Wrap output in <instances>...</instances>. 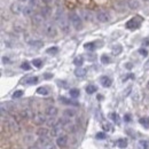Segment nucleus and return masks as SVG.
Returning a JSON list of instances; mask_svg holds the SVG:
<instances>
[{"label":"nucleus","mask_w":149,"mask_h":149,"mask_svg":"<svg viewBox=\"0 0 149 149\" xmlns=\"http://www.w3.org/2000/svg\"><path fill=\"white\" fill-rule=\"evenodd\" d=\"M44 32L47 37L49 38H55L58 36V30L56 26L54 25V23L48 22V23H44Z\"/></svg>","instance_id":"obj_1"},{"label":"nucleus","mask_w":149,"mask_h":149,"mask_svg":"<svg viewBox=\"0 0 149 149\" xmlns=\"http://www.w3.org/2000/svg\"><path fill=\"white\" fill-rule=\"evenodd\" d=\"M69 20H70V23L72 24V26L76 30H80L83 28V21H81L80 15H78L76 13H71L69 15Z\"/></svg>","instance_id":"obj_2"},{"label":"nucleus","mask_w":149,"mask_h":149,"mask_svg":"<svg viewBox=\"0 0 149 149\" xmlns=\"http://www.w3.org/2000/svg\"><path fill=\"white\" fill-rule=\"evenodd\" d=\"M56 23H58L59 28L61 29V31H62L63 33H69V32H70V23L68 22V20H67L64 16L61 17Z\"/></svg>","instance_id":"obj_3"},{"label":"nucleus","mask_w":149,"mask_h":149,"mask_svg":"<svg viewBox=\"0 0 149 149\" xmlns=\"http://www.w3.org/2000/svg\"><path fill=\"white\" fill-rule=\"evenodd\" d=\"M23 9H24V6H23V5H21V2H20V1H17V2H13V3L10 5V12H12L13 14H15V15H20V14H22V13H23Z\"/></svg>","instance_id":"obj_4"},{"label":"nucleus","mask_w":149,"mask_h":149,"mask_svg":"<svg viewBox=\"0 0 149 149\" xmlns=\"http://www.w3.org/2000/svg\"><path fill=\"white\" fill-rule=\"evenodd\" d=\"M96 20L101 23H107L109 20H110V16L107 12H99L96 14Z\"/></svg>","instance_id":"obj_5"},{"label":"nucleus","mask_w":149,"mask_h":149,"mask_svg":"<svg viewBox=\"0 0 149 149\" xmlns=\"http://www.w3.org/2000/svg\"><path fill=\"white\" fill-rule=\"evenodd\" d=\"M139 26H140V20H138V18H131V20L126 23V28L130 29V30L138 29Z\"/></svg>","instance_id":"obj_6"},{"label":"nucleus","mask_w":149,"mask_h":149,"mask_svg":"<svg viewBox=\"0 0 149 149\" xmlns=\"http://www.w3.org/2000/svg\"><path fill=\"white\" fill-rule=\"evenodd\" d=\"M44 21H45V17L43 16L41 13H39V14H33V15H32V23H33V24L40 25V24L44 23Z\"/></svg>","instance_id":"obj_7"},{"label":"nucleus","mask_w":149,"mask_h":149,"mask_svg":"<svg viewBox=\"0 0 149 149\" xmlns=\"http://www.w3.org/2000/svg\"><path fill=\"white\" fill-rule=\"evenodd\" d=\"M45 114L47 116H49V117H55L58 115V108L54 107V106H48L46 108V110H45Z\"/></svg>","instance_id":"obj_8"},{"label":"nucleus","mask_w":149,"mask_h":149,"mask_svg":"<svg viewBox=\"0 0 149 149\" xmlns=\"http://www.w3.org/2000/svg\"><path fill=\"white\" fill-rule=\"evenodd\" d=\"M33 122H35L36 124H38V125H41V124L46 123L47 119H46L45 115H43V114H37L36 116H33Z\"/></svg>","instance_id":"obj_9"},{"label":"nucleus","mask_w":149,"mask_h":149,"mask_svg":"<svg viewBox=\"0 0 149 149\" xmlns=\"http://www.w3.org/2000/svg\"><path fill=\"white\" fill-rule=\"evenodd\" d=\"M100 83H101V85H102L103 87H110L111 84H112V80H111V78L108 77V76H102V77L100 78Z\"/></svg>","instance_id":"obj_10"},{"label":"nucleus","mask_w":149,"mask_h":149,"mask_svg":"<svg viewBox=\"0 0 149 149\" xmlns=\"http://www.w3.org/2000/svg\"><path fill=\"white\" fill-rule=\"evenodd\" d=\"M68 144V137L67 135H60L56 139V145L59 147H66Z\"/></svg>","instance_id":"obj_11"},{"label":"nucleus","mask_w":149,"mask_h":149,"mask_svg":"<svg viewBox=\"0 0 149 149\" xmlns=\"http://www.w3.org/2000/svg\"><path fill=\"white\" fill-rule=\"evenodd\" d=\"M80 17H83L85 21H88V22L93 21V14L88 10H80Z\"/></svg>","instance_id":"obj_12"},{"label":"nucleus","mask_w":149,"mask_h":149,"mask_svg":"<svg viewBox=\"0 0 149 149\" xmlns=\"http://www.w3.org/2000/svg\"><path fill=\"white\" fill-rule=\"evenodd\" d=\"M23 16L25 17H29V16H32L33 15V7L28 5V6H24V9H23V13H22Z\"/></svg>","instance_id":"obj_13"},{"label":"nucleus","mask_w":149,"mask_h":149,"mask_svg":"<svg viewBox=\"0 0 149 149\" xmlns=\"http://www.w3.org/2000/svg\"><path fill=\"white\" fill-rule=\"evenodd\" d=\"M38 83V77H26L24 80H23V84L25 85H35Z\"/></svg>","instance_id":"obj_14"},{"label":"nucleus","mask_w":149,"mask_h":149,"mask_svg":"<svg viewBox=\"0 0 149 149\" xmlns=\"http://www.w3.org/2000/svg\"><path fill=\"white\" fill-rule=\"evenodd\" d=\"M109 118H110L114 123H116L117 125L121 124V117H119V115H118L117 112H110V114H109Z\"/></svg>","instance_id":"obj_15"},{"label":"nucleus","mask_w":149,"mask_h":149,"mask_svg":"<svg viewBox=\"0 0 149 149\" xmlns=\"http://www.w3.org/2000/svg\"><path fill=\"white\" fill-rule=\"evenodd\" d=\"M115 145H116L118 148H126V147H127V140L124 139V138H121V139H118V140L115 142Z\"/></svg>","instance_id":"obj_16"},{"label":"nucleus","mask_w":149,"mask_h":149,"mask_svg":"<svg viewBox=\"0 0 149 149\" xmlns=\"http://www.w3.org/2000/svg\"><path fill=\"white\" fill-rule=\"evenodd\" d=\"M86 72H87L86 69H84V68H81V67H78V68L74 70V76L81 78V77H84V76L86 74Z\"/></svg>","instance_id":"obj_17"},{"label":"nucleus","mask_w":149,"mask_h":149,"mask_svg":"<svg viewBox=\"0 0 149 149\" xmlns=\"http://www.w3.org/2000/svg\"><path fill=\"white\" fill-rule=\"evenodd\" d=\"M127 5H129V7L131 9H138L140 7V2L138 0H129Z\"/></svg>","instance_id":"obj_18"},{"label":"nucleus","mask_w":149,"mask_h":149,"mask_svg":"<svg viewBox=\"0 0 149 149\" xmlns=\"http://www.w3.org/2000/svg\"><path fill=\"white\" fill-rule=\"evenodd\" d=\"M111 51H112V54H114V55H119V54L122 53V51H123V47H122L119 44H117V45L112 46Z\"/></svg>","instance_id":"obj_19"},{"label":"nucleus","mask_w":149,"mask_h":149,"mask_svg":"<svg viewBox=\"0 0 149 149\" xmlns=\"http://www.w3.org/2000/svg\"><path fill=\"white\" fill-rule=\"evenodd\" d=\"M84 48L87 49L88 52H93V51H95V48H96V44H95V43H86V44L84 45Z\"/></svg>","instance_id":"obj_20"},{"label":"nucleus","mask_w":149,"mask_h":149,"mask_svg":"<svg viewBox=\"0 0 149 149\" xmlns=\"http://www.w3.org/2000/svg\"><path fill=\"white\" fill-rule=\"evenodd\" d=\"M63 115L66 117H68V118H74V116H76V111H74V109H66L63 111Z\"/></svg>","instance_id":"obj_21"},{"label":"nucleus","mask_w":149,"mask_h":149,"mask_svg":"<svg viewBox=\"0 0 149 149\" xmlns=\"http://www.w3.org/2000/svg\"><path fill=\"white\" fill-rule=\"evenodd\" d=\"M28 44L31 47H36V48H39L43 46V41H40V40H30V41H28Z\"/></svg>","instance_id":"obj_22"},{"label":"nucleus","mask_w":149,"mask_h":149,"mask_svg":"<svg viewBox=\"0 0 149 149\" xmlns=\"http://www.w3.org/2000/svg\"><path fill=\"white\" fill-rule=\"evenodd\" d=\"M139 123L145 127V129H149V117H141L139 119Z\"/></svg>","instance_id":"obj_23"},{"label":"nucleus","mask_w":149,"mask_h":149,"mask_svg":"<svg viewBox=\"0 0 149 149\" xmlns=\"http://www.w3.org/2000/svg\"><path fill=\"white\" fill-rule=\"evenodd\" d=\"M98 91V87L95 86V85H87L86 86V93L87 94H93V93H95Z\"/></svg>","instance_id":"obj_24"},{"label":"nucleus","mask_w":149,"mask_h":149,"mask_svg":"<svg viewBox=\"0 0 149 149\" xmlns=\"http://www.w3.org/2000/svg\"><path fill=\"white\" fill-rule=\"evenodd\" d=\"M60 101L61 102H63V103H66V104H71V106H78V103L77 102H74V101H71V100H68V99H66L64 96H60Z\"/></svg>","instance_id":"obj_25"},{"label":"nucleus","mask_w":149,"mask_h":149,"mask_svg":"<svg viewBox=\"0 0 149 149\" xmlns=\"http://www.w3.org/2000/svg\"><path fill=\"white\" fill-rule=\"evenodd\" d=\"M139 148L140 149H149L148 140H140L139 141Z\"/></svg>","instance_id":"obj_26"},{"label":"nucleus","mask_w":149,"mask_h":149,"mask_svg":"<svg viewBox=\"0 0 149 149\" xmlns=\"http://www.w3.org/2000/svg\"><path fill=\"white\" fill-rule=\"evenodd\" d=\"M46 53H47V54H49V55H55V54H58V53H59V48H58L56 46H54V47H49V48H47Z\"/></svg>","instance_id":"obj_27"},{"label":"nucleus","mask_w":149,"mask_h":149,"mask_svg":"<svg viewBox=\"0 0 149 149\" xmlns=\"http://www.w3.org/2000/svg\"><path fill=\"white\" fill-rule=\"evenodd\" d=\"M83 63H84V58L83 56H77L74 60V64L77 66V67H81Z\"/></svg>","instance_id":"obj_28"},{"label":"nucleus","mask_w":149,"mask_h":149,"mask_svg":"<svg viewBox=\"0 0 149 149\" xmlns=\"http://www.w3.org/2000/svg\"><path fill=\"white\" fill-rule=\"evenodd\" d=\"M69 94H70V96H71V98L77 99V98L79 96L80 92H79V89H77V88H71V89L69 91Z\"/></svg>","instance_id":"obj_29"},{"label":"nucleus","mask_w":149,"mask_h":149,"mask_svg":"<svg viewBox=\"0 0 149 149\" xmlns=\"http://www.w3.org/2000/svg\"><path fill=\"white\" fill-rule=\"evenodd\" d=\"M41 14H43V16L46 18V17H48L49 15H51V13H52V10H51V8H48V7H44L43 9H41V12H40Z\"/></svg>","instance_id":"obj_30"},{"label":"nucleus","mask_w":149,"mask_h":149,"mask_svg":"<svg viewBox=\"0 0 149 149\" xmlns=\"http://www.w3.org/2000/svg\"><path fill=\"white\" fill-rule=\"evenodd\" d=\"M37 93L38 94H41V95H47L48 94V89H47V87L41 86V87H38L37 88Z\"/></svg>","instance_id":"obj_31"},{"label":"nucleus","mask_w":149,"mask_h":149,"mask_svg":"<svg viewBox=\"0 0 149 149\" xmlns=\"http://www.w3.org/2000/svg\"><path fill=\"white\" fill-rule=\"evenodd\" d=\"M21 115H22L24 118H31V117H32V112H31L30 109H24V110H22Z\"/></svg>","instance_id":"obj_32"},{"label":"nucleus","mask_w":149,"mask_h":149,"mask_svg":"<svg viewBox=\"0 0 149 149\" xmlns=\"http://www.w3.org/2000/svg\"><path fill=\"white\" fill-rule=\"evenodd\" d=\"M32 64L36 68H41L43 67V60H40V59H33L32 60Z\"/></svg>","instance_id":"obj_33"},{"label":"nucleus","mask_w":149,"mask_h":149,"mask_svg":"<svg viewBox=\"0 0 149 149\" xmlns=\"http://www.w3.org/2000/svg\"><path fill=\"white\" fill-rule=\"evenodd\" d=\"M101 63H103V64H109V63H110V58H109L107 54H103V55L101 56Z\"/></svg>","instance_id":"obj_34"},{"label":"nucleus","mask_w":149,"mask_h":149,"mask_svg":"<svg viewBox=\"0 0 149 149\" xmlns=\"http://www.w3.org/2000/svg\"><path fill=\"white\" fill-rule=\"evenodd\" d=\"M44 149H56V147L52 141H47L46 144H44Z\"/></svg>","instance_id":"obj_35"},{"label":"nucleus","mask_w":149,"mask_h":149,"mask_svg":"<svg viewBox=\"0 0 149 149\" xmlns=\"http://www.w3.org/2000/svg\"><path fill=\"white\" fill-rule=\"evenodd\" d=\"M9 127H10L13 131H18V130H20V129H18L17 123H16V122H14V121H10V122H9Z\"/></svg>","instance_id":"obj_36"},{"label":"nucleus","mask_w":149,"mask_h":149,"mask_svg":"<svg viewBox=\"0 0 149 149\" xmlns=\"http://www.w3.org/2000/svg\"><path fill=\"white\" fill-rule=\"evenodd\" d=\"M46 123H47V125H48L49 127H53L58 122L55 121V118H54V117H51L49 119H47V122H46Z\"/></svg>","instance_id":"obj_37"},{"label":"nucleus","mask_w":149,"mask_h":149,"mask_svg":"<svg viewBox=\"0 0 149 149\" xmlns=\"http://www.w3.org/2000/svg\"><path fill=\"white\" fill-rule=\"evenodd\" d=\"M22 95H23V91H21V89L15 91V92L13 93V99H18V98H21Z\"/></svg>","instance_id":"obj_38"},{"label":"nucleus","mask_w":149,"mask_h":149,"mask_svg":"<svg viewBox=\"0 0 149 149\" xmlns=\"http://www.w3.org/2000/svg\"><path fill=\"white\" fill-rule=\"evenodd\" d=\"M95 138L99 139V140H104V139L107 138V134H106L104 132H99V133H96Z\"/></svg>","instance_id":"obj_39"},{"label":"nucleus","mask_w":149,"mask_h":149,"mask_svg":"<svg viewBox=\"0 0 149 149\" xmlns=\"http://www.w3.org/2000/svg\"><path fill=\"white\" fill-rule=\"evenodd\" d=\"M21 69H23V70L28 71V70H30V69H31V67H30V64H29L28 62H23V63L21 64Z\"/></svg>","instance_id":"obj_40"},{"label":"nucleus","mask_w":149,"mask_h":149,"mask_svg":"<svg viewBox=\"0 0 149 149\" xmlns=\"http://www.w3.org/2000/svg\"><path fill=\"white\" fill-rule=\"evenodd\" d=\"M139 53H140V55H142V56H145V58L148 55V51L145 49V48H140V49H139Z\"/></svg>","instance_id":"obj_41"},{"label":"nucleus","mask_w":149,"mask_h":149,"mask_svg":"<svg viewBox=\"0 0 149 149\" xmlns=\"http://www.w3.org/2000/svg\"><path fill=\"white\" fill-rule=\"evenodd\" d=\"M103 129H104L106 131H112V127H111V125H110L109 123H106V124H103Z\"/></svg>","instance_id":"obj_42"},{"label":"nucleus","mask_w":149,"mask_h":149,"mask_svg":"<svg viewBox=\"0 0 149 149\" xmlns=\"http://www.w3.org/2000/svg\"><path fill=\"white\" fill-rule=\"evenodd\" d=\"M2 63H5V64H9V63H10L9 58H7V56H2Z\"/></svg>","instance_id":"obj_43"},{"label":"nucleus","mask_w":149,"mask_h":149,"mask_svg":"<svg viewBox=\"0 0 149 149\" xmlns=\"http://www.w3.org/2000/svg\"><path fill=\"white\" fill-rule=\"evenodd\" d=\"M124 121H125V122H127V123H129V122H131V115H130V114H126V115L124 116Z\"/></svg>","instance_id":"obj_44"},{"label":"nucleus","mask_w":149,"mask_h":149,"mask_svg":"<svg viewBox=\"0 0 149 149\" xmlns=\"http://www.w3.org/2000/svg\"><path fill=\"white\" fill-rule=\"evenodd\" d=\"M29 3H30V6L36 7V6H37V0H30V1H29Z\"/></svg>","instance_id":"obj_45"},{"label":"nucleus","mask_w":149,"mask_h":149,"mask_svg":"<svg viewBox=\"0 0 149 149\" xmlns=\"http://www.w3.org/2000/svg\"><path fill=\"white\" fill-rule=\"evenodd\" d=\"M144 69H145V70H149V59L146 61V63L144 64Z\"/></svg>","instance_id":"obj_46"},{"label":"nucleus","mask_w":149,"mask_h":149,"mask_svg":"<svg viewBox=\"0 0 149 149\" xmlns=\"http://www.w3.org/2000/svg\"><path fill=\"white\" fill-rule=\"evenodd\" d=\"M52 77H53V74H45V78H46V79H49V78H52Z\"/></svg>","instance_id":"obj_47"},{"label":"nucleus","mask_w":149,"mask_h":149,"mask_svg":"<svg viewBox=\"0 0 149 149\" xmlns=\"http://www.w3.org/2000/svg\"><path fill=\"white\" fill-rule=\"evenodd\" d=\"M28 149H39V147L37 146V145H33V146H31V147H29Z\"/></svg>","instance_id":"obj_48"},{"label":"nucleus","mask_w":149,"mask_h":149,"mask_svg":"<svg viewBox=\"0 0 149 149\" xmlns=\"http://www.w3.org/2000/svg\"><path fill=\"white\" fill-rule=\"evenodd\" d=\"M142 44H144V45H146V46H148V45H149V40H148V39H146V40H145V43H142Z\"/></svg>","instance_id":"obj_49"},{"label":"nucleus","mask_w":149,"mask_h":149,"mask_svg":"<svg viewBox=\"0 0 149 149\" xmlns=\"http://www.w3.org/2000/svg\"><path fill=\"white\" fill-rule=\"evenodd\" d=\"M41 1H43L44 3H49V2L52 1V0H41Z\"/></svg>","instance_id":"obj_50"},{"label":"nucleus","mask_w":149,"mask_h":149,"mask_svg":"<svg viewBox=\"0 0 149 149\" xmlns=\"http://www.w3.org/2000/svg\"><path fill=\"white\" fill-rule=\"evenodd\" d=\"M17 1H20V2H29L30 0H17Z\"/></svg>","instance_id":"obj_51"},{"label":"nucleus","mask_w":149,"mask_h":149,"mask_svg":"<svg viewBox=\"0 0 149 149\" xmlns=\"http://www.w3.org/2000/svg\"><path fill=\"white\" fill-rule=\"evenodd\" d=\"M147 87L149 88V81H148V84H147Z\"/></svg>","instance_id":"obj_52"},{"label":"nucleus","mask_w":149,"mask_h":149,"mask_svg":"<svg viewBox=\"0 0 149 149\" xmlns=\"http://www.w3.org/2000/svg\"><path fill=\"white\" fill-rule=\"evenodd\" d=\"M145 1H149V0H145Z\"/></svg>","instance_id":"obj_53"}]
</instances>
